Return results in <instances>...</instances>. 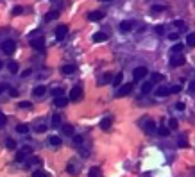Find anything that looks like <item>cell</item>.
Returning a JSON list of instances; mask_svg holds the SVG:
<instances>
[{
  "label": "cell",
  "instance_id": "cell-1",
  "mask_svg": "<svg viewBox=\"0 0 195 177\" xmlns=\"http://www.w3.org/2000/svg\"><path fill=\"white\" fill-rule=\"evenodd\" d=\"M14 50H16V43L13 41V40H7V41L2 43V52L4 54L11 56V54H14Z\"/></svg>",
  "mask_w": 195,
  "mask_h": 177
},
{
  "label": "cell",
  "instance_id": "cell-2",
  "mask_svg": "<svg viewBox=\"0 0 195 177\" xmlns=\"http://www.w3.org/2000/svg\"><path fill=\"white\" fill-rule=\"evenodd\" d=\"M31 47L34 50H43L45 48V38L43 36H36V38H32L31 40Z\"/></svg>",
  "mask_w": 195,
  "mask_h": 177
},
{
  "label": "cell",
  "instance_id": "cell-3",
  "mask_svg": "<svg viewBox=\"0 0 195 177\" xmlns=\"http://www.w3.org/2000/svg\"><path fill=\"white\" fill-rule=\"evenodd\" d=\"M82 98V88L81 86H73L72 91H70V100L72 102H79Z\"/></svg>",
  "mask_w": 195,
  "mask_h": 177
},
{
  "label": "cell",
  "instance_id": "cell-4",
  "mask_svg": "<svg viewBox=\"0 0 195 177\" xmlns=\"http://www.w3.org/2000/svg\"><path fill=\"white\" fill-rule=\"evenodd\" d=\"M131 91H133V84H131V83L122 84V88L116 91V95H115V97H116V98H122V97H125V95H129Z\"/></svg>",
  "mask_w": 195,
  "mask_h": 177
},
{
  "label": "cell",
  "instance_id": "cell-5",
  "mask_svg": "<svg viewBox=\"0 0 195 177\" xmlns=\"http://www.w3.org/2000/svg\"><path fill=\"white\" fill-rule=\"evenodd\" d=\"M147 73H149V70H147L145 66H138V68H134L133 77L136 81H140V79H145V77H147Z\"/></svg>",
  "mask_w": 195,
  "mask_h": 177
},
{
  "label": "cell",
  "instance_id": "cell-6",
  "mask_svg": "<svg viewBox=\"0 0 195 177\" xmlns=\"http://www.w3.org/2000/svg\"><path fill=\"white\" fill-rule=\"evenodd\" d=\"M31 152H32L31 147H23L21 150H18V152H16V157H14V159H16V161L20 163V161H23V159L27 157V154H31Z\"/></svg>",
  "mask_w": 195,
  "mask_h": 177
},
{
  "label": "cell",
  "instance_id": "cell-7",
  "mask_svg": "<svg viewBox=\"0 0 195 177\" xmlns=\"http://www.w3.org/2000/svg\"><path fill=\"white\" fill-rule=\"evenodd\" d=\"M66 34H68V27L66 25H57V29H56V38L61 41L66 38Z\"/></svg>",
  "mask_w": 195,
  "mask_h": 177
},
{
  "label": "cell",
  "instance_id": "cell-8",
  "mask_svg": "<svg viewBox=\"0 0 195 177\" xmlns=\"http://www.w3.org/2000/svg\"><path fill=\"white\" fill-rule=\"evenodd\" d=\"M183 63H185V57H183L181 54H174V56L170 57V66H174V68L175 66H181Z\"/></svg>",
  "mask_w": 195,
  "mask_h": 177
},
{
  "label": "cell",
  "instance_id": "cell-9",
  "mask_svg": "<svg viewBox=\"0 0 195 177\" xmlns=\"http://www.w3.org/2000/svg\"><path fill=\"white\" fill-rule=\"evenodd\" d=\"M54 104H56V107H66V104H68V98H66L64 95H61V97H56V98H54Z\"/></svg>",
  "mask_w": 195,
  "mask_h": 177
},
{
  "label": "cell",
  "instance_id": "cell-10",
  "mask_svg": "<svg viewBox=\"0 0 195 177\" xmlns=\"http://www.w3.org/2000/svg\"><path fill=\"white\" fill-rule=\"evenodd\" d=\"M88 18H90L92 21H100L104 18V13H102V11H93V13L88 14Z\"/></svg>",
  "mask_w": 195,
  "mask_h": 177
},
{
  "label": "cell",
  "instance_id": "cell-11",
  "mask_svg": "<svg viewBox=\"0 0 195 177\" xmlns=\"http://www.w3.org/2000/svg\"><path fill=\"white\" fill-rule=\"evenodd\" d=\"M107 38H109V36H107L106 32H95V34H93V41H95V43L107 41Z\"/></svg>",
  "mask_w": 195,
  "mask_h": 177
},
{
  "label": "cell",
  "instance_id": "cell-12",
  "mask_svg": "<svg viewBox=\"0 0 195 177\" xmlns=\"http://www.w3.org/2000/svg\"><path fill=\"white\" fill-rule=\"evenodd\" d=\"M61 133L64 136H73L75 134V129H73V125H68V124H64L61 127Z\"/></svg>",
  "mask_w": 195,
  "mask_h": 177
},
{
  "label": "cell",
  "instance_id": "cell-13",
  "mask_svg": "<svg viewBox=\"0 0 195 177\" xmlns=\"http://www.w3.org/2000/svg\"><path fill=\"white\" fill-rule=\"evenodd\" d=\"M45 93H47V88H45V86H36V88L32 90V95H34V97H38V98L43 97Z\"/></svg>",
  "mask_w": 195,
  "mask_h": 177
},
{
  "label": "cell",
  "instance_id": "cell-14",
  "mask_svg": "<svg viewBox=\"0 0 195 177\" xmlns=\"http://www.w3.org/2000/svg\"><path fill=\"white\" fill-rule=\"evenodd\" d=\"M158 97H168L170 95V88H166V86H159L158 88V91H156Z\"/></svg>",
  "mask_w": 195,
  "mask_h": 177
},
{
  "label": "cell",
  "instance_id": "cell-15",
  "mask_svg": "<svg viewBox=\"0 0 195 177\" xmlns=\"http://www.w3.org/2000/svg\"><path fill=\"white\" fill-rule=\"evenodd\" d=\"M120 31L122 32H131L133 31V21H122V23H120Z\"/></svg>",
  "mask_w": 195,
  "mask_h": 177
},
{
  "label": "cell",
  "instance_id": "cell-16",
  "mask_svg": "<svg viewBox=\"0 0 195 177\" xmlns=\"http://www.w3.org/2000/svg\"><path fill=\"white\" fill-rule=\"evenodd\" d=\"M152 90H154V84L150 83V81L143 83V86H142V93H150Z\"/></svg>",
  "mask_w": 195,
  "mask_h": 177
},
{
  "label": "cell",
  "instance_id": "cell-17",
  "mask_svg": "<svg viewBox=\"0 0 195 177\" xmlns=\"http://www.w3.org/2000/svg\"><path fill=\"white\" fill-rule=\"evenodd\" d=\"M49 143H50L52 147H59L63 143V140L59 136H50V138H49Z\"/></svg>",
  "mask_w": 195,
  "mask_h": 177
},
{
  "label": "cell",
  "instance_id": "cell-18",
  "mask_svg": "<svg viewBox=\"0 0 195 177\" xmlns=\"http://www.w3.org/2000/svg\"><path fill=\"white\" fill-rule=\"evenodd\" d=\"M143 129H145V133H152V131H156V124L152 120H147L145 125H143Z\"/></svg>",
  "mask_w": 195,
  "mask_h": 177
},
{
  "label": "cell",
  "instance_id": "cell-19",
  "mask_svg": "<svg viewBox=\"0 0 195 177\" xmlns=\"http://www.w3.org/2000/svg\"><path fill=\"white\" fill-rule=\"evenodd\" d=\"M75 70H77L75 64H66V66H63V73H64V75H70V73H73Z\"/></svg>",
  "mask_w": 195,
  "mask_h": 177
},
{
  "label": "cell",
  "instance_id": "cell-20",
  "mask_svg": "<svg viewBox=\"0 0 195 177\" xmlns=\"http://www.w3.org/2000/svg\"><path fill=\"white\" fill-rule=\"evenodd\" d=\"M111 127V118H102V122H100V129L102 131H107Z\"/></svg>",
  "mask_w": 195,
  "mask_h": 177
},
{
  "label": "cell",
  "instance_id": "cell-21",
  "mask_svg": "<svg viewBox=\"0 0 195 177\" xmlns=\"http://www.w3.org/2000/svg\"><path fill=\"white\" fill-rule=\"evenodd\" d=\"M170 134V129H168V127H159V129H158V136H161V138H166V136Z\"/></svg>",
  "mask_w": 195,
  "mask_h": 177
},
{
  "label": "cell",
  "instance_id": "cell-22",
  "mask_svg": "<svg viewBox=\"0 0 195 177\" xmlns=\"http://www.w3.org/2000/svg\"><path fill=\"white\" fill-rule=\"evenodd\" d=\"M122 79H123V73L122 72L116 73V75H115V79H113V86H116V88H118V86L122 84Z\"/></svg>",
  "mask_w": 195,
  "mask_h": 177
},
{
  "label": "cell",
  "instance_id": "cell-23",
  "mask_svg": "<svg viewBox=\"0 0 195 177\" xmlns=\"http://www.w3.org/2000/svg\"><path fill=\"white\" fill-rule=\"evenodd\" d=\"M163 79H165V77L161 75V73H152V75H150V83H152V84H154V83H161Z\"/></svg>",
  "mask_w": 195,
  "mask_h": 177
},
{
  "label": "cell",
  "instance_id": "cell-24",
  "mask_svg": "<svg viewBox=\"0 0 195 177\" xmlns=\"http://www.w3.org/2000/svg\"><path fill=\"white\" fill-rule=\"evenodd\" d=\"M7 68H9L11 73H18V63H14V61L7 63Z\"/></svg>",
  "mask_w": 195,
  "mask_h": 177
},
{
  "label": "cell",
  "instance_id": "cell-25",
  "mask_svg": "<svg viewBox=\"0 0 195 177\" xmlns=\"http://www.w3.org/2000/svg\"><path fill=\"white\" fill-rule=\"evenodd\" d=\"M66 170H68V174L75 175V174H77V167H75V163H73V161H70V163H68V167H66Z\"/></svg>",
  "mask_w": 195,
  "mask_h": 177
},
{
  "label": "cell",
  "instance_id": "cell-26",
  "mask_svg": "<svg viewBox=\"0 0 195 177\" xmlns=\"http://www.w3.org/2000/svg\"><path fill=\"white\" fill-rule=\"evenodd\" d=\"M16 133H20V134H25V133H29V127H27L25 124L16 125Z\"/></svg>",
  "mask_w": 195,
  "mask_h": 177
},
{
  "label": "cell",
  "instance_id": "cell-27",
  "mask_svg": "<svg viewBox=\"0 0 195 177\" xmlns=\"http://www.w3.org/2000/svg\"><path fill=\"white\" fill-rule=\"evenodd\" d=\"M90 177H102V174H100V168H92L90 170Z\"/></svg>",
  "mask_w": 195,
  "mask_h": 177
},
{
  "label": "cell",
  "instance_id": "cell-28",
  "mask_svg": "<svg viewBox=\"0 0 195 177\" xmlns=\"http://www.w3.org/2000/svg\"><path fill=\"white\" fill-rule=\"evenodd\" d=\"M6 147H7V148H11V150H14V148H16V141H14V140H7V141H6Z\"/></svg>",
  "mask_w": 195,
  "mask_h": 177
},
{
  "label": "cell",
  "instance_id": "cell-29",
  "mask_svg": "<svg viewBox=\"0 0 195 177\" xmlns=\"http://www.w3.org/2000/svg\"><path fill=\"white\" fill-rule=\"evenodd\" d=\"M186 43H188L190 47H195V34H190V36H186Z\"/></svg>",
  "mask_w": 195,
  "mask_h": 177
},
{
  "label": "cell",
  "instance_id": "cell-30",
  "mask_svg": "<svg viewBox=\"0 0 195 177\" xmlns=\"http://www.w3.org/2000/svg\"><path fill=\"white\" fill-rule=\"evenodd\" d=\"M18 107H20V109H31L32 104H31V102H27V100H23V102H20V104H18Z\"/></svg>",
  "mask_w": 195,
  "mask_h": 177
},
{
  "label": "cell",
  "instance_id": "cell-31",
  "mask_svg": "<svg viewBox=\"0 0 195 177\" xmlns=\"http://www.w3.org/2000/svg\"><path fill=\"white\" fill-rule=\"evenodd\" d=\"M57 16H59V13H57V11H52V13H49L45 18H47V20H56Z\"/></svg>",
  "mask_w": 195,
  "mask_h": 177
},
{
  "label": "cell",
  "instance_id": "cell-32",
  "mask_svg": "<svg viewBox=\"0 0 195 177\" xmlns=\"http://www.w3.org/2000/svg\"><path fill=\"white\" fill-rule=\"evenodd\" d=\"M168 129H170V131H172V129H177V120H175V118H170V120H168Z\"/></svg>",
  "mask_w": 195,
  "mask_h": 177
},
{
  "label": "cell",
  "instance_id": "cell-33",
  "mask_svg": "<svg viewBox=\"0 0 195 177\" xmlns=\"http://www.w3.org/2000/svg\"><path fill=\"white\" fill-rule=\"evenodd\" d=\"M32 177H47V172H43V170H34V172H32Z\"/></svg>",
  "mask_w": 195,
  "mask_h": 177
},
{
  "label": "cell",
  "instance_id": "cell-34",
  "mask_svg": "<svg viewBox=\"0 0 195 177\" xmlns=\"http://www.w3.org/2000/svg\"><path fill=\"white\" fill-rule=\"evenodd\" d=\"M181 50H183V45H181V43L172 47V54H181Z\"/></svg>",
  "mask_w": 195,
  "mask_h": 177
},
{
  "label": "cell",
  "instance_id": "cell-35",
  "mask_svg": "<svg viewBox=\"0 0 195 177\" xmlns=\"http://www.w3.org/2000/svg\"><path fill=\"white\" fill-rule=\"evenodd\" d=\"M172 93H181V84H175V86L170 88V95Z\"/></svg>",
  "mask_w": 195,
  "mask_h": 177
},
{
  "label": "cell",
  "instance_id": "cell-36",
  "mask_svg": "<svg viewBox=\"0 0 195 177\" xmlns=\"http://www.w3.org/2000/svg\"><path fill=\"white\" fill-rule=\"evenodd\" d=\"M59 122H61V116H59V115H54V118H52V125H56V127H57V125H59Z\"/></svg>",
  "mask_w": 195,
  "mask_h": 177
},
{
  "label": "cell",
  "instance_id": "cell-37",
  "mask_svg": "<svg viewBox=\"0 0 195 177\" xmlns=\"http://www.w3.org/2000/svg\"><path fill=\"white\" fill-rule=\"evenodd\" d=\"M6 122H7V118H6V115L0 111V127H4V125H6Z\"/></svg>",
  "mask_w": 195,
  "mask_h": 177
},
{
  "label": "cell",
  "instance_id": "cell-38",
  "mask_svg": "<svg viewBox=\"0 0 195 177\" xmlns=\"http://www.w3.org/2000/svg\"><path fill=\"white\" fill-rule=\"evenodd\" d=\"M156 32H158L159 36H163V34H165V27H163V25H158V27H156Z\"/></svg>",
  "mask_w": 195,
  "mask_h": 177
},
{
  "label": "cell",
  "instance_id": "cell-39",
  "mask_svg": "<svg viewBox=\"0 0 195 177\" xmlns=\"http://www.w3.org/2000/svg\"><path fill=\"white\" fill-rule=\"evenodd\" d=\"M168 38H170L172 41H177V40H179V34H177V32H172V34H168Z\"/></svg>",
  "mask_w": 195,
  "mask_h": 177
},
{
  "label": "cell",
  "instance_id": "cell-40",
  "mask_svg": "<svg viewBox=\"0 0 195 177\" xmlns=\"http://www.w3.org/2000/svg\"><path fill=\"white\" fill-rule=\"evenodd\" d=\"M45 131H47V125H38V127H36V133H45Z\"/></svg>",
  "mask_w": 195,
  "mask_h": 177
},
{
  "label": "cell",
  "instance_id": "cell-41",
  "mask_svg": "<svg viewBox=\"0 0 195 177\" xmlns=\"http://www.w3.org/2000/svg\"><path fill=\"white\" fill-rule=\"evenodd\" d=\"M52 95H54V98H56V97H61V95H63V90H59V88H57V90H54V91H52Z\"/></svg>",
  "mask_w": 195,
  "mask_h": 177
},
{
  "label": "cell",
  "instance_id": "cell-42",
  "mask_svg": "<svg viewBox=\"0 0 195 177\" xmlns=\"http://www.w3.org/2000/svg\"><path fill=\"white\" fill-rule=\"evenodd\" d=\"M21 13H23L21 7H14V9H13V14H14V16H18V14H21Z\"/></svg>",
  "mask_w": 195,
  "mask_h": 177
},
{
  "label": "cell",
  "instance_id": "cell-43",
  "mask_svg": "<svg viewBox=\"0 0 195 177\" xmlns=\"http://www.w3.org/2000/svg\"><path fill=\"white\" fill-rule=\"evenodd\" d=\"M175 109H177V111H185V104H183V102H177V104H175Z\"/></svg>",
  "mask_w": 195,
  "mask_h": 177
},
{
  "label": "cell",
  "instance_id": "cell-44",
  "mask_svg": "<svg viewBox=\"0 0 195 177\" xmlns=\"http://www.w3.org/2000/svg\"><path fill=\"white\" fill-rule=\"evenodd\" d=\"M38 163H41V159H40V157H32L31 161H29V165H38Z\"/></svg>",
  "mask_w": 195,
  "mask_h": 177
},
{
  "label": "cell",
  "instance_id": "cell-45",
  "mask_svg": "<svg viewBox=\"0 0 195 177\" xmlns=\"http://www.w3.org/2000/svg\"><path fill=\"white\" fill-rule=\"evenodd\" d=\"M109 79H111V73H104V75H102V81H100V83H106V81H109Z\"/></svg>",
  "mask_w": 195,
  "mask_h": 177
},
{
  "label": "cell",
  "instance_id": "cell-46",
  "mask_svg": "<svg viewBox=\"0 0 195 177\" xmlns=\"http://www.w3.org/2000/svg\"><path fill=\"white\" fill-rule=\"evenodd\" d=\"M174 25H175V27H179V29H183V27H185V23H183L181 20H175V21H174Z\"/></svg>",
  "mask_w": 195,
  "mask_h": 177
},
{
  "label": "cell",
  "instance_id": "cell-47",
  "mask_svg": "<svg viewBox=\"0 0 195 177\" xmlns=\"http://www.w3.org/2000/svg\"><path fill=\"white\" fill-rule=\"evenodd\" d=\"M179 145H181V147H186V145H188V141H186V138H185V136H183V138L179 140Z\"/></svg>",
  "mask_w": 195,
  "mask_h": 177
},
{
  "label": "cell",
  "instance_id": "cell-48",
  "mask_svg": "<svg viewBox=\"0 0 195 177\" xmlns=\"http://www.w3.org/2000/svg\"><path fill=\"white\" fill-rule=\"evenodd\" d=\"M73 141H75V145H81V143H82V138H81V136H75V138H73Z\"/></svg>",
  "mask_w": 195,
  "mask_h": 177
},
{
  "label": "cell",
  "instance_id": "cell-49",
  "mask_svg": "<svg viewBox=\"0 0 195 177\" xmlns=\"http://www.w3.org/2000/svg\"><path fill=\"white\" fill-rule=\"evenodd\" d=\"M6 90H7V86H6V84H0V95L4 93V91H6Z\"/></svg>",
  "mask_w": 195,
  "mask_h": 177
},
{
  "label": "cell",
  "instance_id": "cell-50",
  "mask_svg": "<svg viewBox=\"0 0 195 177\" xmlns=\"http://www.w3.org/2000/svg\"><path fill=\"white\" fill-rule=\"evenodd\" d=\"M190 91H192V93H195V81L190 84Z\"/></svg>",
  "mask_w": 195,
  "mask_h": 177
},
{
  "label": "cell",
  "instance_id": "cell-51",
  "mask_svg": "<svg viewBox=\"0 0 195 177\" xmlns=\"http://www.w3.org/2000/svg\"><path fill=\"white\" fill-rule=\"evenodd\" d=\"M2 66H4V63H2V61H0V68H2Z\"/></svg>",
  "mask_w": 195,
  "mask_h": 177
},
{
  "label": "cell",
  "instance_id": "cell-52",
  "mask_svg": "<svg viewBox=\"0 0 195 177\" xmlns=\"http://www.w3.org/2000/svg\"><path fill=\"white\" fill-rule=\"evenodd\" d=\"M102 2H111V0H102Z\"/></svg>",
  "mask_w": 195,
  "mask_h": 177
}]
</instances>
